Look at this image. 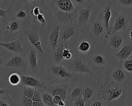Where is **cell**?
Returning <instances> with one entry per match:
<instances>
[{"instance_id": "cell-30", "label": "cell", "mask_w": 132, "mask_h": 106, "mask_svg": "<svg viewBox=\"0 0 132 106\" xmlns=\"http://www.w3.org/2000/svg\"><path fill=\"white\" fill-rule=\"evenodd\" d=\"M74 50H70L67 47H65L62 52V56L63 59L67 60L70 59L72 57V52Z\"/></svg>"}, {"instance_id": "cell-7", "label": "cell", "mask_w": 132, "mask_h": 106, "mask_svg": "<svg viewBox=\"0 0 132 106\" xmlns=\"http://www.w3.org/2000/svg\"><path fill=\"white\" fill-rule=\"evenodd\" d=\"M0 46L8 49L14 53H21L23 50V47L20 41L16 39L14 41L9 42H0Z\"/></svg>"}, {"instance_id": "cell-50", "label": "cell", "mask_w": 132, "mask_h": 106, "mask_svg": "<svg viewBox=\"0 0 132 106\" xmlns=\"http://www.w3.org/2000/svg\"><path fill=\"white\" fill-rule=\"evenodd\" d=\"M93 1V0H88V1H89V2H90V1Z\"/></svg>"}, {"instance_id": "cell-34", "label": "cell", "mask_w": 132, "mask_h": 106, "mask_svg": "<svg viewBox=\"0 0 132 106\" xmlns=\"http://www.w3.org/2000/svg\"><path fill=\"white\" fill-rule=\"evenodd\" d=\"M36 17H37V19L38 20V21L39 22H40L41 23H42V25H44L45 24L46 20H45V19L44 17V15L42 13H40Z\"/></svg>"}, {"instance_id": "cell-47", "label": "cell", "mask_w": 132, "mask_h": 106, "mask_svg": "<svg viewBox=\"0 0 132 106\" xmlns=\"http://www.w3.org/2000/svg\"><path fill=\"white\" fill-rule=\"evenodd\" d=\"M129 37H130L131 38H132V30L130 32L129 34Z\"/></svg>"}, {"instance_id": "cell-36", "label": "cell", "mask_w": 132, "mask_h": 106, "mask_svg": "<svg viewBox=\"0 0 132 106\" xmlns=\"http://www.w3.org/2000/svg\"><path fill=\"white\" fill-rule=\"evenodd\" d=\"M122 5L126 6H130L132 5V0H118Z\"/></svg>"}, {"instance_id": "cell-23", "label": "cell", "mask_w": 132, "mask_h": 106, "mask_svg": "<svg viewBox=\"0 0 132 106\" xmlns=\"http://www.w3.org/2000/svg\"><path fill=\"white\" fill-rule=\"evenodd\" d=\"M42 100L44 104L47 105H55L53 102V97L52 95L48 93H44L42 95Z\"/></svg>"}, {"instance_id": "cell-25", "label": "cell", "mask_w": 132, "mask_h": 106, "mask_svg": "<svg viewBox=\"0 0 132 106\" xmlns=\"http://www.w3.org/2000/svg\"><path fill=\"white\" fill-rule=\"evenodd\" d=\"M92 59L95 64L98 66H102V65H105L106 62L105 58L102 55H99V54L94 55L92 57Z\"/></svg>"}, {"instance_id": "cell-40", "label": "cell", "mask_w": 132, "mask_h": 106, "mask_svg": "<svg viewBox=\"0 0 132 106\" xmlns=\"http://www.w3.org/2000/svg\"><path fill=\"white\" fill-rule=\"evenodd\" d=\"M90 105H91V106H102V105H103V104L100 101H98L97 100H95V101H94L93 102H92L91 103H90Z\"/></svg>"}, {"instance_id": "cell-46", "label": "cell", "mask_w": 132, "mask_h": 106, "mask_svg": "<svg viewBox=\"0 0 132 106\" xmlns=\"http://www.w3.org/2000/svg\"><path fill=\"white\" fill-rule=\"evenodd\" d=\"M3 64V62L2 57L0 56V68H1V67H2Z\"/></svg>"}, {"instance_id": "cell-43", "label": "cell", "mask_w": 132, "mask_h": 106, "mask_svg": "<svg viewBox=\"0 0 132 106\" xmlns=\"http://www.w3.org/2000/svg\"><path fill=\"white\" fill-rule=\"evenodd\" d=\"M9 105L6 102H5L4 100H0V106H8Z\"/></svg>"}, {"instance_id": "cell-37", "label": "cell", "mask_w": 132, "mask_h": 106, "mask_svg": "<svg viewBox=\"0 0 132 106\" xmlns=\"http://www.w3.org/2000/svg\"><path fill=\"white\" fill-rule=\"evenodd\" d=\"M62 100V98L58 96V95H55L53 96V102L54 103V104L56 105H58L59 102L61 100Z\"/></svg>"}, {"instance_id": "cell-26", "label": "cell", "mask_w": 132, "mask_h": 106, "mask_svg": "<svg viewBox=\"0 0 132 106\" xmlns=\"http://www.w3.org/2000/svg\"><path fill=\"white\" fill-rule=\"evenodd\" d=\"M93 95L94 91L93 89L90 87H86L82 90V97L85 100L91 98Z\"/></svg>"}, {"instance_id": "cell-19", "label": "cell", "mask_w": 132, "mask_h": 106, "mask_svg": "<svg viewBox=\"0 0 132 106\" xmlns=\"http://www.w3.org/2000/svg\"><path fill=\"white\" fill-rule=\"evenodd\" d=\"M8 80L12 85H18L21 82V77L17 73L14 72L10 74L9 76Z\"/></svg>"}, {"instance_id": "cell-45", "label": "cell", "mask_w": 132, "mask_h": 106, "mask_svg": "<svg viewBox=\"0 0 132 106\" xmlns=\"http://www.w3.org/2000/svg\"><path fill=\"white\" fill-rule=\"evenodd\" d=\"M58 105H60V106H63V105H65V103H64V100H61L59 102Z\"/></svg>"}, {"instance_id": "cell-4", "label": "cell", "mask_w": 132, "mask_h": 106, "mask_svg": "<svg viewBox=\"0 0 132 106\" xmlns=\"http://www.w3.org/2000/svg\"><path fill=\"white\" fill-rule=\"evenodd\" d=\"M111 3L110 1L108 2L104 7V9L99 14V18L101 19L104 23L105 28L106 29V33L107 35H109V21L111 17Z\"/></svg>"}, {"instance_id": "cell-38", "label": "cell", "mask_w": 132, "mask_h": 106, "mask_svg": "<svg viewBox=\"0 0 132 106\" xmlns=\"http://www.w3.org/2000/svg\"><path fill=\"white\" fill-rule=\"evenodd\" d=\"M40 9L39 7L38 6L35 7L32 9V13L35 16H37L38 14H39L40 13Z\"/></svg>"}, {"instance_id": "cell-3", "label": "cell", "mask_w": 132, "mask_h": 106, "mask_svg": "<svg viewBox=\"0 0 132 106\" xmlns=\"http://www.w3.org/2000/svg\"><path fill=\"white\" fill-rule=\"evenodd\" d=\"M129 18L125 12L120 13L116 17L115 22L112 26L109 27V35L114 34L118 31L126 29L128 25Z\"/></svg>"}, {"instance_id": "cell-16", "label": "cell", "mask_w": 132, "mask_h": 106, "mask_svg": "<svg viewBox=\"0 0 132 106\" xmlns=\"http://www.w3.org/2000/svg\"><path fill=\"white\" fill-rule=\"evenodd\" d=\"M28 62L30 67L35 70L37 67V55L34 49H31L28 54Z\"/></svg>"}, {"instance_id": "cell-44", "label": "cell", "mask_w": 132, "mask_h": 106, "mask_svg": "<svg viewBox=\"0 0 132 106\" xmlns=\"http://www.w3.org/2000/svg\"><path fill=\"white\" fill-rule=\"evenodd\" d=\"M75 2L78 5H82L85 2V0H74Z\"/></svg>"}, {"instance_id": "cell-5", "label": "cell", "mask_w": 132, "mask_h": 106, "mask_svg": "<svg viewBox=\"0 0 132 106\" xmlns=\"http://www.w3.org/2000/svg\"><path fill=\"white\" fill-rule=\"evenodd\" d=\"M21 82L26 86L32 87L45 88L44 83L38 78L29 75H21Z\"/></svg>"}, {"instance_id": "cell-24", "label": "cell", "mask_w": 132, "mask_h": 106, "mask_svg": "<svg viewBox=\"0 0 132 106\" xmlns=\"http://www.w3.org/2000/svg\"><path fill=\"white\" fill-rule=\"evenodd\" d=\"M82 90L83 89L81 87H77L74 88L71 93V98L73 100L82 97Z\"/></svg>"}, {"instance_id": "cell-32", "label": "cell", "mask_w": 132, "mask_h": 106, "mask_svg": "<svg viewBox=\"0 0 132 106\" xmlns=\"http://www.w3.org/2000/svg\"><path fill=\"white\" fill-rule=\"evenodd\" d=\"M31 99L32 101H43L42 97H41L40 92L36 90H35Z\"/></svg>"}, {"instance_id": "cell-48", "label": "cell", "mask_w": 132, "mask_h": 106, "mask_svg": "<svg viewBox=\"0 0 132 106\" xmlns=\"http://www.w3.org/2000/svg\"><path fill=\"white\" fill-rule=\"evenodd\" d=\"M27 1H29L30 2H34L36 1L37 0H27Z\"/></svg>"}, {"instance_id": "cell-41", "label": "cell", "mask_w": 132, "mask_h": 106, "mask_svg": "<svg viewBox=\"0 0 132 106\" xmlns=\"http://www.w3.org/2000/svg\"><path fill=\"white\" fill-rule=\"evenodd\" d=\"M7 11L0 8V17L5 18L7 14Z\"/></svg>"}, {"instance_id": "cell-49", "label": "cell", "mask_w": 132, "mask_h": 106, "mask_svg": "<svg viewBox=\"0 0 132 106\" xmlns=\"http://www.w3.org/2000/svg\"><path fill=\"white\" fill-rule=\"evenodd\" d=\"M2 34V31L1 28H0V35H1V34Z\"/></svg>"}, {"instance_id": "cell-1", "label": "cell", "mask_w": 132, "mask_h": 106, "mask_svg": "<svg viewBox=\"0 0 132 106\" xmlns=\"http://www.w3.org/2000/svg\"><path fill=\"white\" fill-rule=\"evenodd\" d=\"M54 16L61 23H71L76 18V10L71 0H53Z\"/></svg>"}, {"instance_id": "cell-2", "label": "cell", "mask_w": 132, "mask_h": 106, "mask_svg": "<svg viewBox=\"0 0 132 106\" xmlns=\"http://www.w3.org/2000/svg\"><path fill=\"white\" fill-rule=\"evenodd\" d=\"M122 89L114 81L105 82L103 84L97 95L104 100L110 102L112 100L118 98L122 94Z\"/></svg>"}, {"instance_id": "cell-13", "label": "cell", "mask_w": 132, "mask_h": 106, "mask_svg": "<svg viewBox=\"0 0 132 106\" xmlns=\"http://www.w3.org/2000/svg\"><path fill=\"white\" fill-rule=\"evenodd\" d=\"M24 60L20 56L15 55L10 58L6 64V66L8 67H19L23 65Z\"/></svg>"}, {"instance_id": "cell-27", "label": "cell", "mask_w": 132, "mask_h": 106, "mask_svg": "<svg viewBox=\"0 0 132 106\" xmlns=\"http://www.w3.org/2000/svg\"><path fill=\"white\" fill-rule=\"evenodd\" d=\"M35 90H36L34 88H33L32 87L27 86V87H25L23 88L22 91V94L23 96L32 98Z\"/></svg>"}, {"instance_id": "cell-29", "label": "cell", "mask_w": 132, "mask_h": 106, "mask_svg": "<svg viewBox=\"0 0 132 106\" xmlns=\"http://www.w3.org/2000/svg\"><path fill=\"white\" fill-rule=\"evenodd\" d=\"M124 69L127 72H132V59H126L123 65Z\"/></svg>"}, {"instance_id": "cell-28", "label": "cell", "mask_w": 132, "mask_h": 106, "mask_svg": "<svg viewBox=\"0 0 132 106\" xmlns=\"http://www.w3.org/2000/svg\"><path fill=\"white\" fill-rule=\"evenodd\" d=\"M19 22L16 21H14L11 22L9 25H7L6 26V29L11 31H17L19 28Z\"/></svg>"}, {"instance_id": "cell-10", "label": "cell", "mask_w": 132, "mask_h": 106, "mask_svg": "<svg viewBox=\"0 0 132 106\" xmlns=\"http://www.w3.org/2000/svg\"><path fill=\"white\" fill-rule=\"evenodd\" d=\"M131 52L132 46L130 44H126L116 53V55L120 60H125L130 56Z\"/></svg>"}, {"instance_id": "cell-14", "label": "cell", "mask_w": 132, "mask_h": 106, "mask_svg": "<svg viewBox=\"0 0 132 106\" xmlns=\"http://www.w3.org/2000/svg\"><path fill=\"white\" fill-rule=\"evenodd\" d=\"M123 37L118 34L112 36L109 40V46L115 49H117L121 46L123 42Z\"/></svg>"}, {"instance_id": "cell-6", "label": "cell", "mask_w": 132, "mask_h": 106, "mask_svg": "<svg viewBox=\"0 0 132 106\" xmlns=\"http://www.w3.org/2000/svg\"><path fill=\"white\" fill-rule=\"evenodd\" d=\"M74 63L75 67L81 72L88 73L95 77L94 71L92 70L91 67L84 63L83 59L81 57H76L74 59Z\"/></svg>"}, {"instance_id": "cell-33", "label": "cell", "mask_w": 132, "mask_h": 106, "mask_svg": "<svg viewBox=\"0 0 132 106\" xmlns=\"http://www.w3.org/2000/svg\"><path fill=\"white\" fill-rule=\"evenodd\" d=\"M73 105L77 106L85 105V99H84L83 97H80L76 99L75 101L73 103Z\"/></svg>"}, {"instance_id": "cell-11", "label": "cell", "mask_w": 132, "mask_h": 106, "mask_svg": "<svg viewBox=\"0 0 132 106\" xmlns=\"http://www.w3.org/2000/svg\"><path fill=\"white\" fill-rule=\"evenodd\" d=\"M91 7H89L80 11L78 14V22L80 24H85L89 21Z\"/></svg>"}, {"instance_id": "cell-17", "label": "cell", "mask_w": 132, "mask_h": 106, "mask_svg": "<svg viewBox=\"0 0 132 106\" xmlns=\"http://www.w3.org/2000/svg\"><path fill=\"white\" fill-rule=\"evenodd\" d=\"M66 46L62 43L58 44L57 47L54 49L53 51L55 59L57 62H60L63 59L62 56V52L64 48Z\"/></svg>"}, {"instance_id": "cell-42", "label": "cell", "mask_w": 132, "mask_h": 106, "mask_svg": "<svg viewBox=\"0 0 132 106\" xmlns=\"http://www.w3.org/2000/svg\"><path fill=\"white\" fill-rule=\"evenodd\" d=\"M10 91V89H1L0 88V95L7 94Z\"/></svg>"}, {"instance_id": "cell-21", "label": "cell", "mask_w": 132, "mask_h": 106, "mask_svg": "<svg viewBox=\"0 0 132 106\" xmlns=\"http://www.w3.org/2000/svg\"><path fill=\"white\" fill-rule=\"evenodd\" d=\"M52 95L53 96H55V95H58L59 96H60L63 100H65V99H66L67 96V90L60 87H57L56 88H55V89H54L52 90Z\"/></svg>"}, {"instance_id": "cell-31", "label": "cell", "mask_w": 132, "mask_h": 106, "mask_svg": "<svg viewBox=\"0 0 132 106\" xmlns=\"http://www.w3.org/2000/svg\"><path fill=\"white\" fill-rule=\"evenodd\" d=\"M32 100L31 98L23 95L22 104L25 106H31L32 103Z\"/></svg>"}, {"instance_id": "cell-22", "label": "cell", "mask_w": 132, "mask_h": 106, "mask_svg": "<svg viewBox=\"0 0 132 106\" xmlns=\"http://www.w3.org/2000/svg\"><path fill=\"white\" fill-rule=\"evenodd\" d=\"M90 44L86 41H83L78 46V47L74 50H79L81 53H86L90 49Z\"/></svg>"}, {"instance_id": "cell-18", "label": "cell", "mask_w": 132, "mask_h": 106, "mask_svg": "<svg viewBox=\"0 0 132 106\" xmlns=\"http://www.w3.org/2000/svg\"><path fill=\"white\" fill-rule=\"evenodd\" d=\"M75 34V30L73 27H69L65 29L61 34V39L63 41H66Z\"/></svg>"}, {"instance_id": "cell-8", "label": "cell", "mask_w": 132, "mask_h": 106, "mask_svg": "<svg viewBox=\"0 0 132 106\" xmlns=\"http://www.w3.org/2000/svg\"><path fill=\"white\" fill-rule=\"evenodd\" d=\"M27 37L30 43L40 52L43 53V50L38 34L32 31L29 32L28 33Z\"/></svg>"}, {"instance_id": "cell-35", "label": "cell", "mask_w": 132, "mask_h": 106, "mask_svg": "<svg viewBox=\"0 0 132 106\" xmlns=\"http://www.w3.org/2000/svg\"><path fill=\"white\" fill-rule=\"evenodd\" d=\"M26 12L24 10H20L17 12L16 14V17L18 19H22L26 17Z\"/></svg>"}, {"instance_id": "cell-15", "label": "cell", "mask_w": 132, "mask_h": 106, "mask_svg": "<svg viewBox=\"0 0 132 106\" xmlns=\"http://www.w3.org/2000/svg\"><path fill=\"white\" fill-rule=\"evenodd\" d=\"M111 77L115 81L121 83L125 79L126 75L121 68H117L112 71Z\"/></svg>"}, {"instance_id": "cell-12", "label": "cell", "mask_w": 132, "mask_h": 106, "mask_svg": "<svg viewBox=\"0 0 132 106\" xmlns=\"http://www.w3.org/2000/svg\"><path fill=\"white\" fill-rule=\"evenodd\" d=\"M52 71L54 74L62 78H68L71 76V73L61 66L53 67L52 68Z\"/></svg>"}, {"instance_id": "cell-51", "label": "cell", "mask_w": 132, "mask_h": 106, "mask_svg": "<svg viewBox=\"0 0 132 106\" xmlns=\"http://www.w3.org/2000/svg\"><path fill=\"white\" fill-rule=\"evenodd\" d=\"M52 1H53V0H52Z\"/></svg>"}, {"instance_id": "cell-9", "label": "cell", "mask_w": 132, "mask_h": 106, "mask_svg": "<svg viewBox=\"0 0 132 106\" xmlns=\"http://www.w3.org/2000/svg\"><path fill=\"white\" fill-rule=\"evenodd\" d=\"M60 26L61 24L54 27L50 35V45L53 51L54 50L58 44V42L59 40V29Z\"/></svg>"}, {"instance_id": "cell-20", "label": "cell", "mask_w": 132, "mask_h": 106, "mask_svg": "<svg viewBox=\"0 0 132 106\" xmlns=\"http://www.w3.org/2000/svg\"><path fill=\"white\" fill-rule=\"evenodd\" d=\"M92 30L95 35L99 36L104 32V29L103 26L101 23L98 21H96L92 25Z\"/></svg>"}, {"instance_id": "cell-39", "label": "cell", "mask_w": 132, "mask_h": 106, "mask_svg": "<svg viewBox=\"0 0 132 106\" xmlns=\"http://www.w3.org/2000/svg\"><path fill=\"white\" fill-rule=\"evenodd\" d=\"M44 105V103L43 101H32V106H43Z\"/></svg>"}]
</instances>
